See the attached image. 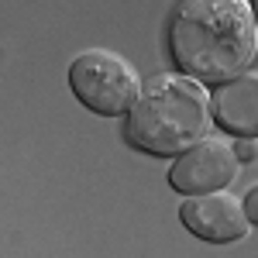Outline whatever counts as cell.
<instances>
[{"label":"cell","instance_id":"1","mask_svg":"<svg viewBox=\"0 0 258 258\" xmlns=\"http://www.w3.org/2000/svg\"><path fill=\"white\" fill-rule=\"evenodd\" d=\"M165 48L200 86L241 76L258 55V28L248 0H179L165 24Z\"/></svg>","mask_w":258,"mask_h":258},{"label":"cell","instance_id":"6","mask_svg":"<svg viewBox=\"0 0 258 258\" xmlns=\"http://www.w3.org/2000/svg\"><path fill=\"white\" fill-rule=\"evenodd\" d=\"M210 114H214V124L231 138L258 141V73L244 69L241 76L214 86Z\"/></svg>","mask_w":258,"mask_h":258},{"label":"cell","instance_id":"4","mask_svg":"<svg viewBox=\"0 0 258 258\" xmlns=\"http://www.w3.org/2000/svg\"><path fill=\"white\" fill-rule=\"evenodd\" d=\"M241 162L234 155V145L224 138H207L186 148L176 162L169 165V186L182 197H200V193H217L231 186L238 176Z\"/></svg>","mask_w":258,"mask_h":258},{"label":"cell","instance_id":"8","mask_svg":"<svg viewBox=\"0 0 258 258\" xmlns=\"http://www.w3.org/2000/svg\"><path fill=\"white\" fill-rule=\"evenodd\" d=\"M234 155H238V162L244 165V162H251L258 155V145H251V138H238V145H234Z\"/></svg>","mask_w":258,"mask_h":258},{"label":"cell","instance_id":"2","mask_svg":"<svg viewBox=\"0 0 258 258\" xmlns=\"http://www.w3.org/2000/svg\"><path fill=\"white\" fill-rule=\"evenodd\" d=\"M210 93L189 76H152L124 117V141L152 159H176L210 135Z\"/></svg>","mask_w":258,"mask_h":258},{"label":"cell","instance_id":"7","mask_svg":"<svg viewBox=\"0 0 258 258\" xmlns=\"http://www.w3.org/2000/svg\"><path fill=\"white\" fill-rule=\"evenodd\" d=\"M241 207H244V217H248V224H258V182H251V189L244 193Z\"/></svg>","mask_w":258,"mask_h":258},{"label":"cell","instance_id":"10","mask_svg":"<svg viewBox=\"0 0 258 258\" xmlns=\"http://www.w3.org/2000/svg\"><path fill=\"white\" fill-rule=\"evenodd\" d=\"M255 162H258V155H255Z\"/></svg>","mask_w":258,"mask_h":258},{"label":"cell","instance_id":"9","mask_svg":"<svg viewBox=\"0 0 258 258\" xmlns=\"http://www.w3.org/2000/svg\"><path fill=\"white\" fill-rule=\"evenodd\" d=\"M248 7H251V18H255V28H258V0H248Z\"/></svg>","mask_w":258,"mask_h":258},{"label":"cell","instance_id":"3","mask_svg":"<svg viewBox=\"0 0 258 258\" xmlns=\"http://www.w3.org/2000/svg\"><path fill=\"white\" fill-rule=\"evenodd\" d=\"M69 90L90 114L127 117L141 93V76L131 62L110 48H86L69 62Z\"/></svg>","mask_w":258,"mask_h":258},{"label":"cell","instance_id":"5","mask_svg":"<svg viewBox=\"0 0 258 258\" xmlns=\"http://www.w3.org/2000/svg\"><path fill=\"white\" fill-rule=\"evenodd\" d=\"M179 220L189 234H197L200 241H210V244H234V241H244L251 231L241 200L231 197L227 189L186 197L179 203Z\"/></svg>","mask_w":258,"mask_h":258}]
</instances>
